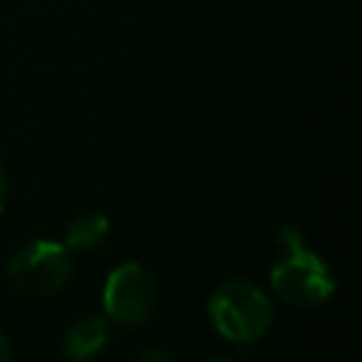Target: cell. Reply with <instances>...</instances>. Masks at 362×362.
<instances>
[{
  "label": "cell",
  "mask_w": 362,
  "mask_h": 362,
  "mask_svg": "<svg viewBox=\"0 0 362 362\" xmlns=\"http://www.w3.org/2000/svg\"><path fill=\"white\" fill-rule=\"evenodd\" d=\"M277 260L272 263L269 280L274 294H280V300L300 305V308H311L325 303L334 294V274L328 269V263L305 249L303 235L297 226H283L277 232Z\"/></svg>",
  "instance_id": "1"
},
{
  "label": "cell",
  "mask_w": 362,
  "mask_h": 362,
  "mask_svg": "<svg viewBox=\"0 0 362 362\" xmlns=\"http://www.w3.org/2000/svg\"><path fill=\"white\" fill-rule=\"evenodd\" d=\"M209 320L215 331L232 342H257L272 325L269 297L249 280H223L209 297Z\"/></svg>",
  "instance_id": "2"
},
{
  "label": "cell",
  "mask_w": 362,
  "mask_h": 362,
  "mask_svg": "<svg viewBox=\"0 0 362 362\" xmlns=\"http://www.w3.org/2000/svg\"><path fill=\"white\" fill-rule=\"evenodd\" d=\"M8 280L28 297H51L71 280V255L59 240H31L8 260Z\"/></svg>",
  "instance_id": "3"
},
{
  "label": "cell",
  "mask_w": 362,
  "mask_h": 362,
  "mask_svg": "<svg viewBox=\"0 0 362 362\" xmlns=\"http://www.w3.org/2000/svg\"><path fill=\"white\" fill-rule=\"evenodd\" d=\"M102 305L110 322H119L127 328L144 325L158 305V283L141 263L127 260L107 274Z\"/></svg>",
  "instance_id": "4"
},
{
  "label": "cell",
  "mask_w": 362,
  "mask_h": 362,
  "mask_svg": "<svg viewBox=\"0 0 362 362\" xmlns=\"http://www.w3.org/2000/svg\"><path fill=\"white\" fill-rule=\"evenodd\" d=\"M105 345H107V317L85 314V317L74 320L71 328L65 331V354L74 362L93 359Z\"/></svg>",
  "instance_id": "5"
},
{
  "label": "cell",
  "mask_w": 362,
  "mask_h": 362,
  "mask_svg": "<svg viewBox=\"0 0 362 362\" xmlns=\"http://www.w3.org/2000/svg\"><path fill=\"white\" fill-rule=\"evenodd\" d=\"M107 229H110V223L102 212H79L76 218L68 221L62 246L74 249V252H93L96 246L105 243Z\"/></svg>",
  "instance_id": "6"
},
{
  "label": "cell",
  "mask_w": 362,
  "mask_h": 362,
  "mask_svg": "<svg viewBox=\"0 0 362 362\" xmlns=\"http://www.w3.org/2000/svg\"><path fill=\"white\" fill-rule=\"evenodd\" d=\"M133 362H175L167 351H161V348H147V351H141Z\"/></svg>",
  "instance_id": "7"
},
{
  "label": "cell",
  "mask_w": 362,
  "mask_h": 362,
  "mask_svg": "<svg viewBox=\"0 0 362 362\" xmlns=\"http://www.w3.org/2000/svg\"><path fill=\"white\" fill-rule=\"evenodd\" d=\"M0 362H11V342L3 328H0Z\"/></svg>",
  "instance_id": "8"
},
{
  "label": "cell",
  "mask_w": 362,
  "mask_h": 362,
  "mask_svg": "<svg viewBox=\"0 0 362 362\" xmlns=\"http://www.w3.org/2000/svg\"><path fill=\"white\" fill-rule=\"evenodd\" d=\"M3 204H6V173H3V164H0V212H3Z\"/></svg>",
  "instance_id": "9"
},
{
  "label": "cell",
  "mask_w": 362,
  "mask_h": 362,
  "mask_svg": "<svg viewBox=\"0 0 362 362\" xmlns=\"http://www.w3.org/2000/svg\"><path fill=\"white\" fill-rule=\"evenodd\" d=\"M209 362H226V359H209Z\"/></svg>",
  "instance_id": "10"
}]
</instances>
